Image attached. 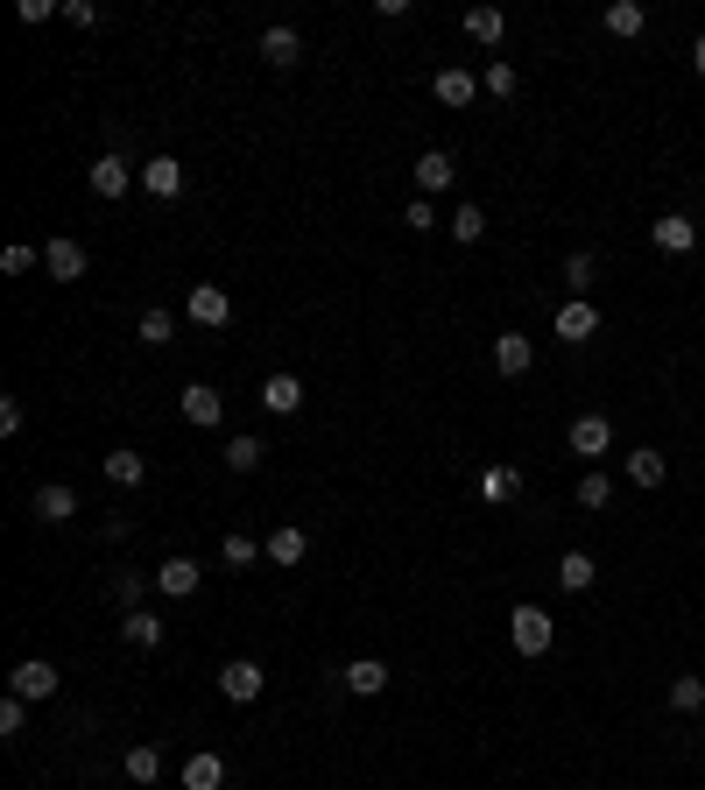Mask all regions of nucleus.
Masks as SVG:
<instances>
[{
	"label": "nucleus",
	"instance_id": "obj_41",
	"mask_svg": "<svg viewBox=\"0 0 705 790\" xmlns=\"http://www.w3.org/2000/svg\"><path fill=\"white\" fill-rule=\"evenodd\" d=\"M42 255H36V247H8V255H0V268H8V276H28V268H36Z\"/></svg>",
	"mask_w": 705,
	"mask_h": 790
},
{
	"label": "nucleus",
	"instance_id": "obj_32",
	"mask_svg": "<svg viewBox=\"0 0 705 790\" xmlns=\"http://www.w3.org/2000/svg\"><path fill=\"white\" fill-rule=\"evenodd\" d=\"M664 452H656V445H642V452H628V481L635 487H664Z\"/></svg>",
	"mask_w": 705,
	"mask_h": 790
},
{
	"label": "nucleus",
	"instance_id": "obj_42",
	"mask_svg": "<svg viewBox=\"0 0 705 790\" xmlns=\"http://www.w3.org/2000/svg\"><path fill=\"white\" fill-rule=\"evenodd\" d=\"M14 14H22V22L36 28V22H50V14H64V8H57V0H22V8H14Z\"/></svg>",
	"mask_w": 705,
	"mask_h": 790
},
{
	"label": "nucleus",
	"instance_id": "obj_24",
	"mask_svg": "<svg viewBox=\"0 0 705 790\" xmlns=\"http://www.w3.org/2000/svg\"><path fill=\"white\" fill-rule=\"evenodd\" d=\"M36 515H42V523H71V515H78V495H71L64 481L36 487Z\"/></svg>",
	"mask_w": 705,
	"mask_h": 790
},
{
	"label": "nucleus",
	"instance_id": "obj_12",
	"mask_svg": "<svg viewBox=\"0 0 705 790\" xmlns=\"http://www.w3.org/2000/svg\"><path fill=\"white\" fill-rule=\"evenodd\" d=\"M530 361H536V347L522 332H501V339H494V375H501V381H522V375H530Z\"/></svg>",
	"mask_w": 705,
	"mask_h": 790
},
{
	"label": "nucleus",
	"instance_id": "obj_31",
	"mask_svg": "<svg viewBox=\"0 0 705 790\" xmlns=\"http://www.w3.org/2000/svg\"><path fill=\"white\" fill-rule=\"evenodd\" d=\"M479 93L487 99H515L522 93V78H515V64H508V57H494L487 71H479Z\"/></svg>",
	"mask_w": 705,
	"mask_h": 790
},
{
	"label": "nucleus",
	"instance_id": "obj_1",
	"mask_svg": "<svg viewBox=\"0 0 705 790\" xmlns=\"http://www.w3.org/2000/svg\"><path fill=\"white\" fill-rule=\"evenodd\" d=\"M508 643H515L522 657H550V643H558V621H550L536 600H522L515 615H508Z\"/></svg>",
	"mask_w": 705,
	"mask_h": 790
},
{
	"label": "nucleus",
	"instance_id": "obj_3",
	"mask_svg": "<svg viewBox=\"0 0 705 790\" xmlns=\"http://www.w3.org/2000/svg\"><path fill=\"white\" fill-rule=\"evenodd\" d=\"M262 684H268V670L254 664V657H227V664H219V692H227L233 706H254V698H262Z\"/></svg>",
	"mask_w": 705,
	"mask_h": 790
},
{
	"label": "nucleus",
	"instance_id": "obj_22",
	"mask_svg": "<svg viewBox=\"0 0 705 790\" xmlns=\"http://www.w3.org/2000/svg\"><path fill=\"white\" fill-rule=\"evenodd\" d=\"M120 643L127 649H162V621L148 615V607H134V615H120Z\"/></svg>",
	"mask_w": 705,
	"mask_h": 790
},
{
	"label": "nucleus",
	"instance_id": "obj_23",
	"mask_svg": "<svg viewBox=\"0 0 705 790\" xmlns=\"http://www.w3.org/2000/svg\"><path fill=\"white\" fill-rule=\"evenodd\" d=\"M262 558H268V564H304V558H311V536H304V530H268Z\"/></svg>",
	"mask_w": 705,
	"mask_h": 790
},
{
	"label": "nucleus",
	"instance_id": "obj_14",
	"mask_svg": "<svg viewBox=\"0 0 705 790\" xmlns=\"http://www.w3.org/2000/svg\"><path fill=\"white\" fill-rule=\"evenodd\" d=\"M339 678H347L353 698H381V692H388V664H381V657H353Z\"/></svg>",
	"mask_w": 705,
	"mask_h": 790
},
{
	"label": "nucleus",
	"instance_id": "obj_44",
	"mask_svg": "<svg viewBox=\"0 0 705 790\" xmlns=\"http://www.w3.org/2000/svg\"><path fill=\"white\" fill-rule=\"evenodd\" d=\"M14 430H22V402L8 396V402H0V438H14Z\"/></svg>",
	"mask_w": 705,
	"mask_h": 790
},
{
	"label": "nucleus",
	"instance_id": "obj_33",
	"mask_svg": "<svg viewBox=\"0 0 705 790\" xmlns=\"http://www.w3.org/2000/svg\"><path fill=\"white\" fill-rule=\"evenodd\" d=\"M134 332H142V347H156V353H162V347H170V339H177V318H170V311H162V304H148Z\"/></svg>",
	"mask_w": 705,
	"mask_h": 790
},
{
	"label": "nucleus",
	"instance_id": "obj_16",
	"mask_svg": "<svg viewBox=\"0 0 705 790\" xmlns=\"http://www.w3.org/2000/svg\"><path fill=\"white\" fill-rule=\"evenodd\" d=\"M262 410L268 416H296V410H304V381H296V375H268L262 381Z\"/></svg>",
	"mask_w": 705,
	"mask_h": 790
},
{
	"label": "nucleus",
	"instance_id": "obj_35",
	"mask_svg": "<svg viewBox=\"0 0 705 790\" xmlns=\"http://www.w3.org/2000/svg\"><path fill=\"white\" fill-rule=\"evenodd\" d=\"M670 713H705V678H670Z\"/></svg>",
	"mask_w": 705,
	"mask_h": 790
},
{
	"label": "nucleus",
	"instance_id": "obj_27",
	"mask_svg": "<svg viewBox=\"0 0 705 790\" xmlns=\"http://www.w3.org/2000/svg\"><path fill=\"white\" fill-rule=\"evenodd\" d=\"M515 495H522V473L515 466H487V473H479V501L501 509V501H515Z\"/></svg>",
	"mask_w": 705,
	"mask_h": 790
},
{
	"label": "nucleus",
	"instance_id": "obj_9",
	"mask_svg": "<svg viewBox=\"0 0 705 790\" xmlns=\"http://www.w3.org/2000/svg\"><path fill=\"white\" fill-rule=\"evenodd\" d=\"M198 579H205L198 558H162L156 564V593H162V600H191V593H198Z\"/></svg>",
	"mask_w": 705,
	"mask_h": 790
},
{
	"label": "nucleus",
	"instance_id": "obj_28",
	"mask_svg": "<svg viewBox=\"0 0 705 790\" xmlns=\"http://www.w3.org/2000/svg\"><path fill=\"white\" fill-rule=\"evenodd\" d=\"M120 769H127V783H156L162 777V749H156V741H134Z\"/></svg>",
	"mask_w": 705,
	"mask_h": 790
},
{
	"label": "nucleus",
	"instance_id": "obj_37",
	"mask_svg": "<svg viewBox=\"0 0 705 790\" xmlns=\"http://www.w3.org/2000/svg\"><path fill=\"white\" fill-rule=\"evenodd\" d=\"M22 727H28V698H0V741H22Z\"/></svg>",
	"mask_w": 705,
	"mask_h": 790
},
{
	"label": "nucleus",
	"instance_id": "obj_4",
	"mask_svg": "<svg viewBox=\"0 0 705 790\" xmlns=\"http://www.w3.org/2000/svg\"><path fill=\"white\" fill-rule=\"evenodd\" d=\"M177 410H184V424H198V430H219V424H227V396H219L212 381H191V389L177 396Z\"/></svg>",
	"mask_w": 705,
	"mask_h": 790
},
{
	"label": "nucleus",
	"instance_id": "obj_43",
	"mask_svg": "<svg viewBox=\"0 0 705 790\" xmlns=\"http://www.w3.org/2000/svg\"><path fill=\"white\" fill-rule=\"evenodd\" d=\"M64 22H78V28H99V8H93V0H64Z\"/></svg>",
	"mask_w": 705,
	"mask_h": 790
},
{
	"label": "nucleus",
	"instance_id": "obj_8",
	"mask_svg": "<svg viewBox=\"0 0 705 790\" xmlns=\"http://www.w3.org/2000/svg\"><path fill=\"white\" fill-rule=\"evenodd\" d=\"M649 241H656V255H692V247L705 241V227H692L684 212H664V219L649 227Z\"/></svg>",
	"mask_w": 705,
	"mask_h": 790
},
{
	"label": "nucleus",
	"instance_id": "obj_39",
	"mask_svg": "<svg viewBox=\"0 0 705 790\" xmlns=\"http://www.w3.org/2000/svg\"><path fill=\"white\" fill-rule=\"evenodd\" d=\"M607 501H613L607 473H586V481H579V509H607Z\"/></svg>",
	"mask_w": 705,
	"mask_h": 790
},
{
	"label": "nucleus",
	"instance_id": "obj_45",
	"mask_svg": "<svg viewBox=\"0 0 705 790\" xmlns=\"http://www.w3.org/2000/svg\"><path fill=\"white\" fill-rule=\"evenodd\" d=\"M692 64H698V78H705V36L692 42Z\"/></svg>",
	"mask_w": 705,
	"mask_h": 790
},
{
	"label": "nucleus",
	"instance_id": "obj_30",
	"mask_svg": "<svg viewBox=\"0 0 705 790\" xmlns=\"http://www.w3.org/2000/svg\"><path fill=\"white\" fill-rule=\"evenodd\" d=\"M262 459H268L262 438H247V430H233V438H227V466L233 473H262Z\"/></svg>",
	"mask_w": 705,
	"mask_h": 790
},
{
	"label": "nucleus",
	"instance_id": "obj_17",
	"mask_svg": "<svg viewBox=\"0 0 705 790\" xmlns=\"http://www.w3.org/2000/svg\"><path fill=\"white\" fill-rule=\"evenodd\" d=\"M459 184V170H452V156H445V148H424V156H416V191H452Z\"/></svg>",
	"mask_w": 705,
	"mask_h": 790
},
{
	"label": "nucleus",
	"instance_id": "obj_18",
	"mask_svg": "<svg viewBox=\"0 0 705 790\" xmlns=\"http://www.w3.org/2000/svg\"><path fill=\"white\" fill-rule=\"evenodd\" d=\"M262 57H268V64H276V71H290V64H296V57H304V36H296V28H290V22H276V28H262Z\"/></svg>",
	"mask_w": 705,
	"mask_h": 790
},
{
	"label": "nucleus",
	"instance_id": "obj_25",
	"mask_svg": "<svg viewBox=\"0 0 705 790\" xmlns=\"http://www.w3.org/2000/svg\"><path fill=\"white\" fill-rule=\"evenodd\" d=\"M466 36H473V42H487V50H501L508 14H501V8H466Z\"/></svg>",
	"mask_w": 705,
	"mask_h": 790
},
{
	"label": "nucleus",
	"instance_id": "obj_13",
	"mask_svg": "<svg viewBox=\"0 0 705 790\" xmlns=\"http://www.w3.org/2000/svg\"><path fill=\"white\" fill-rule=\"evenodd\" d=\"M142 191L148 198H177V191H184V162L177 156H148L142 162Z\"/></svg>",
	"mask_w": 705,
	"mask_h": 790
},
{
	"label": "nucleus",
	"instance_id": "obj_21",
	"mask_svg": "<svg viewBox=\"0 0 705 790\" xmlns=\"http://www.w3.org/2000/svg\"><path fill=\"white\" fill-rule=\"evenodd\" d=\"M184 790H227V755L198 749V755L184 763Z\"/></svg>",
	"mask_w": 705,
	"mask_h": 790
},
{
	"label": "nucleus",
	"instance_id": "obj_40",
	"mask_svg": "<svg viewBox=\"0 0 705 790\" xmlns=\"http://www.w3.org/2000/svg\"><path fill=\"white\" fill-rule=\"evenodd\" d=\"M402 227H410V233H430V227H438V212H430V198H410V205H402Z\"/></svg>",
	"mask_w": 705,
	"mask_h": 790
},
{
	"label": "nucleus",
	"instance_id": "obj_36",
	"mask_svg": "<svg viewBox=\"0 0 705 790\" xmlns=\"http://www.w3.org/2000/svg\"><path fill=\"white\" fill-rule=\"evenodd\" d=\"M479 233H487V212H479V205H459V212H452V241H459V247H473Z\"/></svg>",
	"mask_w": 705,
	"mask_h": 790
},
{
	"label": "nucleus",
	"instance_id": "obj_15",
	"mask_svg": "<svg viewBox=\"0 0 705 790\" xmlns=\"http://www.w3.org/2000/svg\"><path fill=\"white\" fill-rule=\"evenodd\" d=\"M99 473H107L113 487H142V481H148V459L134 452V445H113V452L99 459Z\"/></svg>",
	"mask_w": 705,
	"mask_h": 790
},
{
	"label": "nucleus",
	"instance_id": "obj_2",
	"mask_svg": "<svg viewBox=\"0 0 705 790\" xmlns=\"http://www.w3.org/2000/svg\"><path fill=\"white\" fill-rule=\"evenodd\" d=\"M57 684H64V678H57V664H42V657H22V664L8 670V692H14V698H28V706L57 698Z\"/></svg>",
	"mask_w": 705,
	"mask_h": 790
},
{
	"label": "nucleus",
	"instance_id": "obj_38",
	"mask_svg": "<svg viewBox=\"0 0 705 790\" xmlns=\"http://www.w3.org/2000/svg\"><path fill=\"white\" fill-rule=\"evenodd\" d=\"M142 593H148V572H120V579H113V600L127 607V615L142 607Z\"/></svg>",
	"mask_w": 705,
	"mask_h": 790
},
{
	"label": "nucleus",
	"instance_id": "obj_20",
	"mask_svg": "<svg viewBox=\"0 0 705 790\" xmlns=\"http://www.w3.org/2000/svg\"><path fill=\"white\" fill-rule=\"evenodd\" d=\"M593 579H599V558H593V550H564V558H558V586L564 593H593Z\"/></svg>",
	"mask_w": 705,
	"mask_h": 790
},
{
	"label": "nucleus",
	"instance_id": "obj_7",
	"mask_svg": "<svg viewBox=\"0 0 705 790\" xmlns=\"http://www.w3.org/2000/svg\"><path fill=\"white\" fill-rule=\"evenodd\" d=\"M85 184H93V198H120L127 184H142V170H127V156H120V148H107V156L85 170Z\"/></svg>",
	"mask_w": 705,
	"mask_h": 790
},
{
	"label": "nucleus",
	"instance_id": "obj_19",
	"mask_svg": "<svg viewBox=\"0 0 705 790\" xmlns=\"http://www.w3.org/2000/svg\"><path fill=\"white\" fill-rule=\"evenodd\" d=\"M430 93H438V107H473L479 78H473V71H459V64H445L438 78H430Z\"/></svg>",
	"mask_w": 705,
	"mask_h": 790
},
{
	"label": "nucleus",
	"instance_id": "obj_5",
	"mask_svg": "<svg viewBox=\"0 0 705 790\" xmlns=\"http://www.w3.org/2000/svg\"><path fill=\"white\" fill-rule=\"evenodd\" d=\"M85 241H71V233H57V241H42V276L50 282H78L85 276Z\"/></svg>",
	"mask_w": 705,
	"mask_h": 790
},
{
	"label": "nucleus",
	"instance_id": "obj_6",
	"mask_svg": "<svg viewBox=\"0 0 705 790\" xmlns=\"http://www.w3.org/2000/svg\"><path fill=\"white\" fill-rule=\"evenodd\" d=\"M184 318H191V325H205V332H219V325L233 318V296L219 290V282H198V290L184 296Z\"/></svg>",
	"mask_w": 705,
	"mask_h": 790
},
{
	"label": "nucleus",
	"instance_id": "obj_11",
	"mask_svg": "<svg viewBox=\"0 0 705 790\" xmlns=\"http://www.w3.org/2000/svg\"><path fill=\"white\" fill-rule=\"evenodd\" d=\"M564 445H572V452L593 466V459H607V452H613V424H607V416H579V424H572V438H564Z\"/></svg>",
	"mask_w": 705,
	"mask_h": 790
},
{
	"label": "nucleus",
	"instance_id": "obj_34",
	"mask_svg": "<svg viewBox=\"0 0 705 790\" xmlns=\"http://www.w3.org/2000/svg\"><path fill=\"white\" fill-rule=\"evenodd\" d=\"M593 282H599V255H586V247H579V255H564V290L586 296Z\"/></svg>",
	"mask_w": 705,
	"mask_h": 790
},
{
	"label": "nucleus",
	"instance_id": "obj_29",
	"mask_svg": "<svg viewBox=\"0 0 705 790\" xmlns=\"http://www.w3.org/2000/svg\"><path fill=\"white\" fill-rule=\"evenodd\" d=\"M219 564H227V572H254V564H262V544H254L247 530H233L227 544H219Z\"/></svg>",
	"mask_w": 705,
	"mask_h": 790
},
{
	"label": "nucleus",
	"instance_id": "obj_26",
	"mask_svg": "<svg viewBox=\"0 0 705 790\" xmlns=\"http://www.w3.org/2000/svg\"><path fill=\"white\" fill-rule=\"evenodd\" d=\"M642 28H649V14L635 8V0H607V36H621V42H635Z\"/></svg>",
	"mask_w": 705,
	"mask_h": 790
},
{
	"label": "nucleus",
	"instance_id": "obj_10",
	"mask_svg": "<svg viewBox=\"0 0 705 790\" xmlns=\"http://www.w3.org/2000/svg\"><path fill=\"white\" fill-rule=\"evenodd\" d=\"M550 332H558V339H564V347H586V339L599 332V311L586 304V296H572V304H564V311H558V318H550Z\"/></svg>",
	"mask_w": 705,
	"mask_h": 790
}]
</instances>
